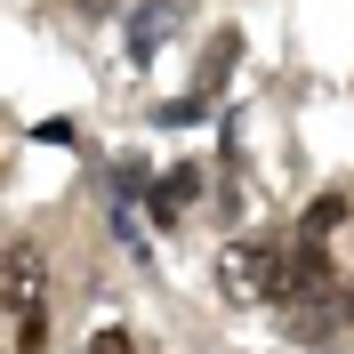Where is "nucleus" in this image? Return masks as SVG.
Masks as SVG:
<instances>
[{"mask_svg":"<svg viewBox=\"0 0 354 354\" xmlns=\"http://www.w3.org/2000/svg\"><path fill=\"white\" fill-rule=\"evenodd\" d=\"M274 274H282V250H266V242H225V258H218L225 298H274Z\"/></svg>","mask_w":354,"mask_h":354,"instance_id":"nucleus-1","label":"nucleus"},{"mask_svg":"<svg viewBox=\"0 0 354 354\" xmlns=\"http://www.w3.org/2000/svg\"><path fill=\"white\" fill-rule=\"evenodd\" d=\"M41 290H48V258L32 242H8L0 250V306H41Z\"/></svg>","mask_w":354,"mask_h":354,"instance_id":"nucleus-2","label":"nucleus"},{"mask_svg":"<svg viewBox=\"0 0 354 354\" xmlns=\"http://www.w3.org/2000/svg\"><path fill=\"white\" fill-rule=\"evenodd\" d=\"M346 218H354V194H314L306 218H298V242H322V250H330V234H338Z\"/></svg>","mask_w":354,"mask_h":354,"instance_id":"nucleus-3","label":"nucleus"},{"mask_svg":"<svg viewBox=\"0 0 354 354\" xmlns=\"http://www.w3.org/2000/svg\"><path fill=\"white\" fill-rule=\"evenodd\" d=\"M41 346H48V314L24 306V314H17V346H8V354H41Z\"/></svg>","mask_w":354,"mask_h":354,"instance_id":"nucleus-4","label":"nucleus"},{"mask_svg":"<svg viewBox=\"0 0 354 354\" xmlns=\"http://www.w3.org/2000/svg\"><path fill=\"white\" fill-rule=\"evenodd\" d=\"M88 354H137V346H129V330H97V338H88Z\"/></svg>","mask_w":354,"mask_h":354,"instance_id":"nucleus-5","label":"nucleus"},{"mask_svg":"<svg viewBox=\"0 0 354 354\" xmlns=\"http://www.w3.org/2000/svg\"><path fill=\"white\" fill-rule=\"evenodd\" d=\"M0 354H8V346H0Z\"/></svg>","mask_w":354,"mask_h":354,"instance_id":"nucleus-6","label":"nucleus"}]
</instances>
